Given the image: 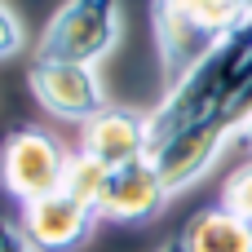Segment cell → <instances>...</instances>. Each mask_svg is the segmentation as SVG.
Returning a JSON list of instances; mask_svg holds the SVG:
<instances>
[{
	"mask_svg": "<svg viewBox=\"0 0 252 252\" xmlns=\"http://www.w3.org/2000/svg\"><path fill=\"white\" fill-rule=\"evenodd\" d=\"M151 18L164 75L182 80L239 22H248V0H151Z\"/></svg>",
	"mask_w": 252,
	"mask_h": 252,
	"instance_id": "obj_1",
	"label": "cell"
},
{
	"mask_svg": "<svg viewBox=\"0 0 252 252\" xmlns=\"http://www.w3.org/2000/svg\"><path fill=\"white\" fill-rule=\"evenodd\" d=\"M115 40H120V0H66L44 22L31 58L93 66L97 58L111 53Z\"/></svg>",
	"mask_w": 252,
	"mask_h": 252,
	"instance_id": "obj_2",
	"label": "cell"
},
{
	"mask_svg": "<svg viewBox=\"0 0 252 252\" xmlns=\"http://www.w3.org/2000/svg\"><path fill=\"white\" fill-rule=\"evenodd\" d=\"M66 168H71V155H62V146L35 124H18L0 142V186L18 204H31L40 195L62 190Z\"/></svg>",
	"mask_w": 252,
	"mask_h": 252,
	"instance_id": "obj_3",
	"label": "cell"
},
{
	"mask_svg": "<svg viewBox=\"0 0 252 252\" xmlns=\"http://www.w3.org/2000/svg\"><path fill=\"white\" fill-rule=\"evenodd\" d=\"M27 89H31V97L53 120L80 124V128L106 106L102 102V84H97L93 66H84V62H44V58H31L27 62Z\"/></svg>",
	"mask_w": 252,
	"mask_h": 252,
	"instance_id": "obj_4",
	"label": "cell"
},
{
	"mask_svg": "<svg viewBox=\"0 0 252 252\" xmlns=\"http://www.w3.org/2000/svg\"><path fill=\"white\" fill-rule=\"evenodd\" d=\"M97 226V208L80 199L75 190H53L31 204H22V235L44 252H71L80 248Z\"/></svg>",
	"mask_w": 252,
	"mask_h": 252,
	"instance_id": "obj_5",
	"label": "cell"
},
{
	"mask_svg": "<svg viewBox=\"0 0 252 252\" xmlns=\"http://www.w3.org/2000/svg\"><path fill=\"white\" fill-rule=\"evenodd\" d=\"M80 155L97 159L102 168H128L151 159V115L128 106H102L80 128Z\"/></svg>",
	"mask_w": 252,
	"mask_h": 252,
	"instance_id": "obj_6",
	"label": "cell"
},
{
	"mask_svg": "<svg viewBox=\"0 0 252 252\" xmlns=\"http://www.w3.org/2000/svg\"><path fill=\"white\" fill-rule=\"evenodd\" d=\"M230 137H235L230 120H226V115H213V120H204V124H195V128L177 133L173 142L155 146V151H151V159H155V168H159L164 186L177 195V190H186L190 182H199V177L217 164V155H221V146H226Z\"/></svg>",
	"mask_w": 252,
	"mask_h": 252,
	"instance_id": "obj_7",
	"label": "cell"
},
{
	"mask_svg": "<svg viewBox=\"0 0 252 252\" xmlns=\"http://www.w3.org/2000/svg\"><path fill=\"white\" fill-rule=\"evenodd\" d=\"M168 186L155 168V159H142V164H128V168H111L106 182H102V195H97V217H111V221H151L164 213L168 204Z\"/></svg>",
	"mask_w": 252,
	"mask_h": 252,
	"instance_id": "obj_8",
	"label": "cell"
},
{
	"mask_svg": "<svg viewBox=\"0 0 252 252\" xmlns=\"http://www.w3.org/2000/svg\"><path fill=\"white\" fill-rule=\"evenodd\" d=\"M177 239L186 244V252H252V221L217 204V208L195 213Z\"/></svg>",
	"mask_w": 252,
	"mask_h": 252,
	"instance_id": "obj_9",
	"label": "cell"
},
{
	"mask_svg": "<svg viewBox=\"0 0 252 252\" xmlns=\"http://www.w3.org/2000/svg\"><path fill=\"white\" fill-rule=\"evenodd\" d=\"M221 208H230L235 217L252 221V164L235 168V173L226 177V186H221Z\"/></svg>",
	"mask_w": 252,
	"mask_h": 252,
	"instance_id": "obj_10",
	"label": "cell"
},
{
	"mask_svg": "<svg viewBox=\"0 0 252 252\" xmlns=\"http://www.w3.org/2000/svg\"><path fill=\"white\" fill-rule=\"evenodd\" d=\"M22 44H27V35H22V22H18V13L0 0V62H9V58H18L22 53Z\"/></svg>",
	"mask_w": 252,
	"mask_h": 252,
	"instance_id": "obj_11",
	"label": "cell"
},
{
	"mask_svg": "<svg viewBox=\"0 0 252 252\" xmlns=\"http://www.w3.org/2000/svg\"><path fill=\"white\" fill-rule=\"evenodd\" d=\"M0 252H35V244H31L18 226H9V221L0 217Z\"/></svg>",
	"mask_w": 252,
	"mask_h": 252,
	"instance_id": "obj_12",
	"label": "cell"
},
{
	"mask_svg": "<svg viewBox=\"0 0 252 252\" xmlns=\"http://www.w3.org/2000/svg\"><path fill=\"white\" fill-rule=\"evenodd\" d=\"M239 142H248V146H252V115L244 120V128H239Z\"/></svg>",
	"mask_w": 252,
	"mask_h": 252,
	"instance_id": "obj_13",
	"label": "cell"
},
{
	"mask_svg": "<svg viewBox=\"0 0 252 252\" xmlns=\"http://www.w3.org/2000/svg\"><path fill=\"white\" fill-rule=\"evenodd\" d=\"M159 252H186V244H182V239H173V244H164Z\"/></svg>",
	"mask_w": 252,
	"mask_h": 252,
	"instance_id": "obj_14",
	"label": "cell"
}]
</instances>
